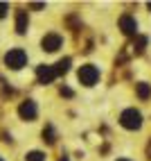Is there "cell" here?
Segmentation results:
<instances>
[{"label":"cell","mask_w":151,"mask_h":161,"mask_svg":"<svg viewBox=\"0 0 151 161\" xmlns=\"http://www.w3.org/2000/svg\"><path fill=\"white\" fill-rule=\"evenodd\" d=\"M120 30L126 36H138V20L131 14H122L120 16Z\"/></svg>","instance_id":"277c9868"},{"label":"cell","mask_w":151,"mask_h":161,"mask_svg":"<svg viewBox=\"0 0 151 161\" xmlns=\"http://www.w3.org/2000/svg\"><path fill=\"white\" fill-rule=\"evenodd\" d=\"M135 95H138L140 100H149V98H151V84L138 82V84H135Z\"/></svg>","instance_id":"9c48e42d"},{"label":"cell","mask_w":151,"mask_h":161,"mask_svg":"<svg viewBox=\"0 0 151 161\" xmlns=\"http://www.w3.org/2000/svg\"><path fill=\"white\" fill-rule=\"evenodd\" d=\"M29 7H32V9H43V7H45V5H43V3H32Z\"/></svg>","instance_id":"2e32d148"},{"label":"cell","mask_w":151,"mask_h":161,"mask_svg":"<svg viewBox=\"0 0 151 161\" xmlns=\"http://www.w3.org/2000/svg\"><path fill=\"white\" fill-rule=\"evenodd\" d=\"M147 157H149V161H151V143H149V147H147Z\"/></svg>","instance_id":"e0dca14e"},{"label":"cell","mask_w":151,"mask_h":161,"mask_svg":"<svg viewBox=\"0 0 151 161\" xmlns=\"http://www.w3.org/2000/svg\"><path fill=\"white\" fill-rule=\"evenodd\" d=\"M77 77H79V82L83 84V86H95L97 80H99V68L93 66V64H86V66L79 68Z\"/></svg>","instance_id":"3957f363"},{"label":"cell","mask_w":151,"mask_h":161,"mask_svg":"<svg viewBox=\"0 0 151 161\" xmlns=\"http://www.w3.org/2000/svg\"><path fill=\"white\" fill-rule=\"evenodd\" d=\"M0 161H3V157H0Z\"/></svg>","instance_id":"44dd1931"},{"label":"cell","mask_w":151,"mask_h":161,"mask_svg":"<svg viewBox=\"0 0 151 161\" xmlns=\"http://www.w3.org/2000/svg\"><path fill=\"white\" fill-rule=\"evenodd\" d=\"M27 25H29L27 12H16V32H18V34H25V32H27Z\"/></svg>","instance_id":"ba28073f"},{"label":"cell","mask_w":151,"mask_h":161,"mask_svg":"<svg viewBox=\"0 0 151 161\" xmlns=\"http://www.w3.org/2000/svg\"><path fill=\"white\" fill-rule=\"evenodd\" d=\"M70 64H72V59H70V57H63V59H59V61H57V66H54L57 75H66V73L70 70Z\"/></svg>","instance_id":"8fae6325"},{"label":"cell","mask_w":151,"mask_h":161,"mask_svg":"<svg viewBox=\"0 0 151 161\" xmlns=\"http://www.w3.org/2000/svg\"><path fill=\"white\" fill-rule=\"evenodd\" d=\"M36 77H38L41 84H52L57 80V70H54V66H38L36 68Z\"/></svg>","instance_id":"8992f818"},{"label":"cell","mask_w":151,"mask_h":161,"mask_svg":"<svg viewBox=\"0 0 151 161\" xmlns=\"http://www.w3.org/2000/svg\"><path fill=\"white\" fill-rule=\"evenodd\" d=\"M5 64H7L9 68H14V70H20L27 64V52L23 48H12L5 55Z\"/></svg>","instance_id":"7a4b0ae2"},{"label":"cell","mask_w":151,"mask_h":161,"mask_svg":"<svg viewBox=\"0 0 151 161\" xmlns=\"http://www.w3.org/2000/svg\"><path fill=\"white\" fill-rule=\"evenodd\" d=\"M147 43H149V39L142 36V34H138V36H135V43L131 46V52H133V55H142L144 48H147Z\"/></svg>","instance_id":"30bf717a"},{"label":"cell","mask_w":151,"mask_h":161,"mask_svg":"<svg viewBox=\"0 0 151 161\" xmlns=\"http://www.w3.org/2000/svg\"><path fill=\"white\" fill-rule=\"evenodd\" d=\"M120 125L124 127V130H131V132H138L140 127H142V114H140L138 109H124L120 114Z\"/></svg>","instance_id":"6da1fadb"},{"label":"cell","mask_w":151,"mask_h":161,"mask_svg":"<svg viewBox=\"0 0 151 161\" xmlns=\"http://www.w3.org/2000/svg\"><path fill=\"white\" fill-rule=\"evenodd\" d=\"M59 161H68V157H61V159H59Z\"/></svg>","instance_id":"ac0fdd59"},{"label":"cell","mask_w":151,"mask_h":161,"mask_svg":"<svg viewBox=\"0 0 151 161\" xmlns=\"http://www.w3.org/2000/svg\"><path fill=\"white\" fill-rule=\"evenodd\" d=\"M18 114H20L23 120H34V118L38 116V109H36V104L32 102V100H25L23 104L18 107Z\"/></svg>","instance_id":"52a82bcc"},{"label":"cell","mask_w":151,"mask_h":161,"mask_svg":"<svg viewBox=\"0 0 151 161\" xmlns=\"http://www.w3.org/2000/svg\"><path fill=\"white\" fill-rule=\"evenodd\" d=\"M147 7H149V12H151V3H149V5H147Z\"/></svg>","instance_id":"ffe728a7"},{"label":"cell","mask_w":151,"mask_h":161,"mask_svg":"<svg viewBox=\"0 0 151 161\" xmlns=\"http://www.w3.org/2000/svg\"><path fill=\"white\" fill-rule=\"evenodd\" d=\"M41 46H43V50H48V52H57V50L63 46V39H61L59 34H54V32H50V34L43 36Z\"/></svg>","instance_id":"5b68a950"},{"label":"cell","mask_w":151,"mask_h":161,"mask_svg":"<svg viewBox=\"0 0 151 161\" xmlns=\"http://www.w3.org/2000/svg\"><path fill=\"white\" fill-rule=\"evenodd\" d=\"M61 95H66V98H72V89H68V86H61Z\"/></svg>","instance_id":"5bb4252c"},{"label":"cell","mask_w":151,"mask_h":161,"mask_svg":"<svg viewBox=\"0 0 151 161\" xmlns=\"http://www.w3.org/2000/svg\"><path fill=\"white\" fill-rule=\"evenodd\" d=\"M7 12H9V7H7L5 3H0V18H5V16H7Z\"/></svg>","instance_id":"9a60e30c"},{"label":"cell","mask_w":151,"mask_h":161,"mask_svg":"<svg viewBox=\"0 0 151 161\" xmlns=\"http://www.w3.org/2000/svg\"><path fill=\"white\" fill-rule=\"evenodd\" d=\"M117 161H131V159H117Z\"/></svg>","instance_id":"d6986e66"},{"label":"cell","mask_w":151,"mask_h":161,"mask_svg":"<svg viewBox=\"0 0 151 161\" xmlns=\"http://www.w3.org/2000/svg\"><path fill=\"white\" fill-rule=\"evenodd\" d=\"M43 141H48L50 145L57 141V132H54V127H52V125H45V130H43Z\"/></svg>","instance_id":"7c38bea8"},{"label":"cell","mask_w":151,"mask_h":161,"mask_svg":"<svg viewBox=\"0 0 151 161\" xmlns=\"http://www.w3.org/2000/svg\"><path fill=\"white\" fill-rule=\"evenodd\" d=\"M27 161H45V154L38 152V150H32V152L27 154Z\"/></svg>","instance_id":"4fadbf2b"}]
</instances>
